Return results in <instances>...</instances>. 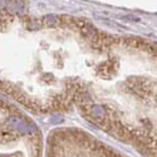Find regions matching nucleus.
Returning a JSON list of instances; mask_svg holds the SVG:
<instances>
[{
    "instance_id": "obj_1",
    "label": "nucleus",
    "mask_w": 157,
    "mask_h": 157,
    "mask_svg": "<svg viewBox=\"0 0 157 157\" xmlns=\"http://www.w3.org/2000/svg\"><path fill=\"white\" fill-rule=\"evenodd\" d=\"M57 22H58V19H57V17L55 15H47V16L44 17V23L46 25H50V27H51V25H56Z\"/></svg>"
}]
</instances>
